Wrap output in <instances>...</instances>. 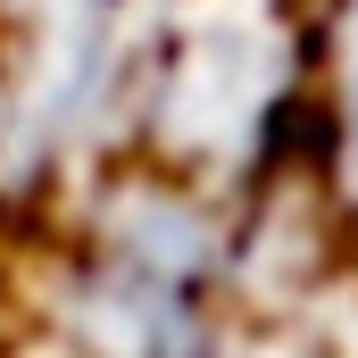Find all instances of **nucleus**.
Segmentation results:
<instances>
[{
  "instance_id": "obj_1",
  "label": "nucleus",
  "mask_w": 358,
  "mask_h": 358,
  "mask_svg": "<svg viewBox=\"0 0 358 358\" xmlns=\"http://www.w3.org/2000/svg\"><path fill=\"white\" fill-rule=\"evenodd\" d=\"M150 50L142 0H0V208H42L142 117Z\"/></svg>"
}]
</instances>
